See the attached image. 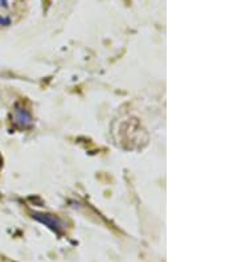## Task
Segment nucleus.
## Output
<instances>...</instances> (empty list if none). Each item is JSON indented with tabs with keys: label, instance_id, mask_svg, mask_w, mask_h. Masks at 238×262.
I'll return each instance as SVG.
<instances>
[{
	"label": "nucleus",
	"instance_id": "obj_1",
	"mask_svg": "<svg viewBox=\"0 0 238 262\" xmlns=\"http://www.w3.org/2000/svg\"><path fill=\"white\" fill-rule=\"evenodd\" d=\"M0 8H3V10H10L11 8L10 0H0Z\"/></svg>",
	"mask_w": 238,
	"mask_h": 262
}]
</instances>
